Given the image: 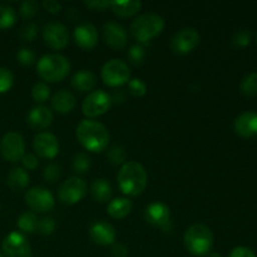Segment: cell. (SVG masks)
Masks as SVG:
<instances>
[{
	"label": "cell",
	"mask_w": 257,
	"mask_h": 257,
	"mask_svg": "<svg viewBox=\"0 0 257 257\" xmlns=\"http://www.w3.org/2000/svg\"><path fill=\"white\" fill-rule=\"evenodd\" d=\"M147 172L141 163L130 161L122 165L117 175L118 187L124 195L140 196L147 187Z\"/></svg>",
	"instance_id": "1"
},
{
	"label": "cell",
	"mask_w": 257,
	"mask_h": 257,
	"mask_svg": "<svg viewBox=\"0 0 257 257\" xmlns=\"http://www.w3.org/2000/svg\"><path fill=\"white\" fill-rule=\"evenodd\" d=\"M77 138L80 145L93 153L102 152L109 143V133L102 123L84 119L77 125Z\"/></svg>",
	"instance_id": "2"
},
{
	"label": "cell",
	"mask_w": 257,
	"mask_h": 257,
	"mask_svg": "<svg viewBox=\"0 0 257 257\" xmlns=\"http://www.w3.org/2000/svg\"><path fill=\"white\" fill-rule=\"evenodd\" d=\"M37 72L45 82L57 83L64 79L70 72V63L62 54H45L38 60Z\"/></svg>",
	"instance_id": "3"
},
{
	"label": "cell",
	"mask_w": 257,
	"mask_h": 257,
	"mask_svg": "<svg viewBox=\"0 0 257 257\" xmlns=\"http://www.w3.org/2000/svg\"><path fill=\"white\" fill-rule=\"evenodd\" d=\"M183 243L191 255L206 256L213 246V235L206 225L195 223L186 230Z\"/></svg>",
	"instance_id": "4"
},
{
	"label": "cell",
	"mask_w": 257,
	"mask_h": 257,
	"mask_svg": "<svg viewBox=\"0 0 257 257\" xmlns=\"http://www.w3.org/2000/svg\"><path fill=\"white\" fill-rule=\"evenodd\" d=\"M163 29H165V20L161 15L155 13L138 15L131 24V33L141 44L150 42L152 38L161 34Z\"/></svg>",
	"instance_id": "5"
},
{
	"label": "cell",
	"mask_w": 257,
	"mask_h": 257,
	"mask_svg": "<svg viewBox=\"0 0 257 257\" xmlns=\"http://www.w3.org/2000/svg\"><path fill=\"white\" fill-rule=\"evenodd\" d=\"M102 80L108 87H119L131 80V70L127 63L120 59H110L100 70Z\"/></svg>",
	"instance_id": "6"
},
{
	"label": "cell",
	"mask_w": 257,
	"mask_h": 257,
	"mask_svg": "<svg viewBox=\"0 0 257 257\" xmlns=\"http://www.w3.org/2000/svg\"><path fill=\"white\" fill-rule=\"evenodd\" d=\"M110 105H112L110 95L108 93H105L104 90L98 89L90 92L84 98V100L82 103V110L83 114L87 115L89 119H92V118L99 117V115L108 112Z\"/></svg>",
	"instance_id": "7"
},
{
	"label": "cell",
	"mask_w": 257,
	"mask_h": 257,
	"mask_svg": "<svg viewBox=\"0 0 257 257\" xmlns=\"http://www.w3.org/2000/svg\"><path fill=\"white\" fill-rule=\"evenodd\" d=\"M87 195V183L82 178L73 176L65 180L58 190V197L64 205H75Z\"/></svg>",
	"instance_id": "8"
},
{
	"label": "cell",
	"mask_w": 257,
	"mask_h": 257,
	"mask_svg": "<svg viewBox=\"0 0 257 257\" xmlns=\"http://www.w3.org/2000/svg\"><path fill=\"white\" fill-rule=\"evenodd\" d=\"M24 198L28 207L39 213L49 212L55 206L54 196L48 188L44 187H32L27 191Z\"/></svg>",
	"instance_id": "9"
},
{
	"label": "cell",
	"mask_w": 257,
	"mask_h": 257,
	"mask_svg": "<svg viewBox=\"0 0 257 257\" xmlns=\"http://www.w3.org/2000/svg\"><path fill=\"white\" fill-rule=\"evenodd\" d=\"M200 42L201 35L195 28H183L173 35L170 47L177 54H188L198 47Z\"/></svg>",
	"instance_id": "10"
},
{
	"label": "cell",
	"mask_w": 257,
	"mask_h": 257,
	"mask_svg": "<svg viewBox=\"0 0 257 257\" xmlns=\"http://www.w3.org/2000/svg\"><path fill=\"white\" fill-rule=\"evenodd\" d=\"M5 257H32V246L23 233L10 232L2 242Z\"/></svg>",
	"instance_id": "11"
},
{
	"label": "cell",
	"mask_w": 257,
	"mask_h": 257,
	"mask_svg": "<svg viewBox=\"0 0 257 257\" xmlns=\"http://www.w3.org/2000/svg\"><path fill=\"white\" fill-rule=\"evenodd\" d=\"M25 143L22 135L17 132L5 133L4 137L0 141V153L3 157L9 162H18L22 161L25 155Z\"/></svg>",
	"instance_id": "12"
},
{
	"label": "cell",
	"mask_w": 257,
	"mask_h": 257,
	"mask_svg": "<svg viewBox=\"0 0 257 257\" xmlns=\"http://www.w3.org/2000/svg\"><path fill=\"white\" fill-rule=\"evenodd\" d=\"M43 38L45 44L52 49H64L69 43V34L68 30L62 23L52 22L44 25L43 29Z\"/></svg>",
	"instance_id": "13"
},
{
	"label": "cell",
	"mask_w": 257,
	"mask_h": 257,
	"mask_svg": "<svg viewBox=\"0 0 257 257\" xmlns=\"http://www.w3.org/2000/svg\"><path fill=\"white\" fill-rule=\"evenodd\" d=\"M145 218L148 223L162 228L163 231H171L172 221H171V211L167 205L162 202H153L146 207Z\"/></svg>",
	"instance_id": "14"
},
{
	"label": "cell",
	"mask_w": 257,
	"mask_h": 257,
	"mask_svg": "<svg viewBox=\"0 0 257 257\" xmlns=\"http://www.w3.org/2000/svg\"><path fill=\"white\" fill-rule=\"evenodd\" d=\"M34 151L38 156L52 160L59 153V142L53 133L40 132L34 137Z\"/></svg>",
	"instance_id": "15"
},
{
	"label": "cell",
	"mask_w": 257,
	"mask_h": 257,
	"mask_svg": "<svg viewBox=\"0 0 257 257\" xmlns=\"http://www.w3.org/2000/svg\"><path fill=\"white\" fill-rule=\"evenodd\" d=\"M103 38H104L105 44L115 50L123 49L128 42L127 32L124 28L114 22L105 23L103 27Z\"/></svg>",
	"instance_id": "16"
},
{
	"label": "cell",
	"mask_w": 257,
	"mask_h": 257,
	"mask_svg": "<svg viewBox=\"0 0 257 257\" xmlns=\"http://www.w3.org/2000/svg\"><path fill=\"white\" fill-rule=\"evenodd\" d=\"M233 128L235 132L243 138L257 137V113L251 110L241 113L236 117Z\"/></svg>",
	"instance_id": "17"
},
{
	"label": "cell",
	"mask_w": 257,
	"mask_h": 257,
	"mask_svg": "<svg viewBox=\"0 0 257 257\" xmlns=\"http://www.w3.org/2000/svg\"><path fill=\"white\" fill-rule=\"evenodd\" d=\"M74 40L83 49H93L98 44V30L90 23H82L74 29Z\"/></svg>",
	"instance_id": "18"
},
{
	"label": "cell",
	"mask_w": 257,
	"mask_h": 257,
	"mask_svg": "<svg viewBox=\"0 0 257 257\" xmlns=\"http://www.w3.org/2000/svg\"><path fill=\"white\" fill-rule=\"evenodd\" d=\"M90 238L99 246L113 245L115 241V230L110 223L99 221L92 225L89 230Z\"/></svg>",
	"instance_id": "19"
},
{
	"label": "cell",
	"mask_w": 257,
	"mask_h": 257,
	"mask_svg": "<svg viewBox=\"0 0 257 257\" xmlns=\"http://www.w3.org/2000/svg\"><path fill=\"white\" fill-rule=\"evenodd\" d=\"M28 123L32 128L38 131L45 130L49 127L53 122V113L45 105H37L29 110L27 117Z\"/></svg>",
	"instance_id": "20"
},
{
	"label": "cell",
	"mask_w": 257,
	"mask_h": 257,
	"mask_svg": "<svg viewBox=\"0 0 257 257\" xmlns=\"http://www.w3.org/2000/svg\"><path fill=\"white\" fill-rule=\"evenodd\" d=\"M75 102H77V99H75L74 95L64 89L58 90L52 97L53 109L58 113H62V114L72 112L75 107Z\"/></svg>",
	"instance_id": "21"
},
{
	"label": "cell",
	"mask_w": 257,
	"mask_h": 257,
	"mask_svg": "<svg viewBox=\"0 0 257 257\" xmlns=\"http://www.w3.org/2000/svg\"><path fill=\"white\" fill-rule=\"evenodd\" d=\"M109 8L118 17L130 18L140 12L142 4H141V2H137V0H124V2L114 0V2H110Z\"/></svg>",
	"instance_id": "22"
},
{
	"label": "cell",
	"mask_w": 257,
	"mask_h": 257,
	"mask_svg": "<svg viewBox=\"0 0 257 257\" xmlns=\"http://www.w3.org/2000/svg\"><path fill=\"white\" fill-rule=\"evenodd\" d=\"M30 177L27 171L22 167H14L8 173L7 183L13 191H22L28 187Z\"/></svg>",
	"instance_id": "23"
},
{
	"label": "cell",
	"mask_w": 257,
	"mask_h": 257,
	"mask_svg": "<svg viewBox=\"0 0 257 257\" xmlns=\"http://www.w3.org/2000/svg\"><path fill=\"white\" fill-rule=\"evenodd\" d=\"M132 202L128 198H114L108 203L107 212L110 217L119 220V218H124L125 216L130 215L132 211Z\"/></svg>",
	"instance_id": "24"
},
{
	"label": "cell",
	"mask_w": 257,
	"mask_h": 257,
	"mask_svg": "<svg viewBox=\"0 0 257 257\" xmlns=\"http://www.w3.org/2000/svg\"><path fill=\"white\" fill-rule=\"evenodd\" d=\"M90 193L98 202H107L112 197V186L105 178H97L90 186Z\"/></svg>",
	"instance_id": "25"
},
{
	"label": "cell",
	"mask_w": 257,
	"mask_h": 257,
	"mask_svg": "<svg viewBox=\"0 0 257 257\" xmlns=\"http://www.w3.org/2000/svg\"><path fill=\"white\" fill-rule=\"evenodd\" d=\"M72 85L79 92H90L95 87V77L89 70H79L72 78Z\"/></svg>",
	"instance_id": "26"
},
{
	"label": "cell",
	"mask_w": 257,
	"mask_h": 257,
	"mask_svg": "<svg viewBox=\"0 0 257 257\" xmlns=\"http://www.w3.org/2000/svg\"><path fill=\"white\" fill-rule=\"evenodd\" d=\"M38 221L39 220H38L34 213L24 212L19 216V218L17 221V225L19 227V230H22L23 232L34 233L37 232Z\"/></svg>",
	"instance_id": "27"
},
{
	"label": "cell",
	"mask_w": 257,
	"mask_h": 257,
	"mask_svg": "<svg viewBox=\"0 0 257 257\" xmlns=\"http://www.w3.org/2000/svg\"><path fill=\"white\" fill-rule=\"evenodd\" d=\"M240 90L245 97H257V73H250L242 78Z\"/></svg>",
	"instance_id": "28"
},
{
	"label": "cell",
	"mask_w": 257,
	"mask_h": 257,
	"mask_svg": "<svg viewBox=\"0 0 257 257\" xmlns=\"http://www.w3.org/2000/svg\"><path fill=\"white\" fill-rule=\"evenodd\" d=\"M17 22V13L14 8L0 5V29H8Z\"/></svg>",
	"instance_id": "29"
},
{
	"label": "cell",
	"mask_w": 257,
	"mask_h": 257,
	"mask_svg": "<svg viewBox=\"0 0 257 257\" xmlns=\"http://www.w3.org/2000/svg\"><path fill=\"white\" fill-rule=\"evenodd\" d=\"M90 166H92L90 158L88 157L85 153H77V155L73 157V172L78 173V175H83V173L88 172V171L90 170Z\"/></svg>",
	"instance_id": "30"
},
{
	"label": "cell",
	"mask_w": 257,
	"mask_h": 257,
	"mask_svg": "<svg viewBox=\"0 0 257 257\" xmlns=\"http://www.w3.org/2000/svg\"><path fill=\"white\" fill-rule=\"evenodd\" d=\"M32 97L37 103H44L50 97V88L47 83L38 82L35 83L32 89Z\"/></svg>",
	"instance_id": "31"
},
{
	"label": "cell",
	"mask_w": 257,
	"mask_h": 257,
	"mask_svg": "<svg viewBox=\"0 0 257 257\" xmlns=\"http://www.w3.org/2000/svg\"><path fill=\"white\" fill-rule=\"evenodd\" d=\"M125 157H127V153L122 146L114 145L107 151V160L113 165H122V163L124 165Z\"/></svg>",
	"instance_id": "32"
},
{
	"label": "cell",
	"mask_w": 257,
	"mask_h": 257,
	"mask_svg": "<svg viewBox=\"0 0 257 257\" xmlns=\"http://www.w3.org/2000/svg\"><path fill=\"white\" fill-rule=\"evenodd\" d=\"M127 58L130 62L135 65L142 64V62L146 58V49L143 48L142 44H136L130 48L127 53Z\"/></svg>",
	"instance_id": "33"
},
{
	"label": "cell",
	"mask_w": 257,
	"mask_h": 257,
	"mask_svg": "<svg viewBox=\"0 0 257 257\" xmlns=\"http://www.w3.org/2000/svg\"><path fill=\"white\" fill-rule=\"evenodd\" d=\"M14 84V74L5 67H0V93H5Z\"/></svg>",
	"instance_id": "34"
},
{
	"label": "cell",
	"mask_w": 257,
	"mask_h": 257,
	"mask_svg": "<svg viewBox=\"0 0 257 257\" xmlns=\"http://www.w3.org/2000/svg\"><path fill=\"white\" fill-rule=\"evenodd\" d=\"M251 42V33L247 29H240L233 34L231 43L236 48H245L250 44Z\"/></svg>",
	"instance_id": "35"
},
{
	"label": "cell",
	"mask_w": 257,
	"mask_h": 257,
	"mask_svg": "<svg viewBox=\"0 0 257 257\" xmlns=\"http://www.w3.org/2000/svg\"><path fill=\"white\" fill-rule=\"evenodd\" d=\"M128 92L135 97H143L147 93V85L140 78H135L128 82Z\"/></svg>",
	"instance_id": "36"
},
{
	"label": "cell",
	"mask_w": 257,
	"mask_h": 257,
	"mask_svg": "<svg viewBox=\"0 0 257 257\" xmlns=\"http://www.w3.org/2000/svg\"><path fill=\"white\" fill-rule=\"evenodd\" d=\"M55 221L53 217H43L38 221V228L37 232H39L40 235L49 236L54 232L55 230Z\"/></svg>",
	"instance_id": "37"
},
{
	"label": "cell",
	"mask_w": 257,
	"mask_h": 257,
	"mask_svg": "<svg viewBox=\"0 0 257 257\" xmlns=\"http://www.w3.org/2000/svg\"><path fill=\"white\" fill-rule=\"evenodd\" d=\"M43 176H44L45 181L47 182H57L58 180L62 176V167L55 163H52V165H48L47 167L44 168V172H43Z\"/></svg>",
	"instance_id": "38"
},
{
	"label": "cell",
	"mask_w": 257,
	"mask_h": 257,
	"mask_svg": "<svg viewBox=\"0 0 257 257\" xmlns=\"http://www.w3.org/2000/svg\"><path fill=\"white\" fill-rule=\"evenodd\" d=\"M39 9V4L35 0H25L20 4V14L23 18H33Z\"/></svg>",
	"instance_id": "39"
},
{
	"label": "cell",
	"mask_w": 257,
	"mask_h": 257,
	"mask_svg": "<svg viewBox=\"0 0 257 257\" xmlns=\"http://www.w3.org/2000/svg\"><path fill=\"white\" fill-rule=\"evenodd\" d=\"M17 60L22 65H32L35 63V53L29 48H22L17 53Z\"/></svg>",
	"instance_id": "40"
},
{
	"label": "cell",
	"mask_w": 257,
	"mask_h": 257,
	"mask_svg": "<svg viewBox=\"0 0 257 257\" xmlns=\"http://www.w3.org/2000/svg\"><path fill=\"white\" fill-rule=\"evenodd\" d=\"M38 34V27L35 23H27L20 30V38L24 42H32L35 39Z\"/></svg>",
	"instance_id": "41"
},
{
	"label": "cell",
	"mask_w": 257,
	"mask_h": 257,
	"mask_svg": "<svg viewBox=\"0 0 257 257\" xmlns=\"http://www.w3.org/2000/svg\"><path fill=\"white\" fill-rule=\"evenodd\" d=\"M23 166H24L27 170H35V168L39 166V161H38V157L33 153H27V155L23 156L22 158Z\"/></svg>",
	"instance_id": "42"
},
{
	"label": "cell",
	"mask_w": 257,
	"mask_h": 257,
	"mask_svg": "<svg viewBox=\"0 0 257 257\" xmlns=\"http://www.w3.org/2000/svg\"><path fill=\"white\" fill-rule=\"evenodd\" d=\"M228 257H256L255 252L246 246H237L230 252Z\"/></svg>",
	"instance_id": "43"
},
{
	"label": "cell",
	"mask_w": 257,
	"mask_h": 257,
	"mask_svg": "<svg viewBox=\"0 0 257 257\" xmlns=\"http://www.w3.org/2000/svg\"><path fill=\"white\" fill-rule=\"evenodd\" d=\"M84 5L92 10H104L110 7V2H107V0H92V2H84Z\"/></svg>",
	"instance_id": "44"
},
{
	"label": "cell",
	"mask_w": 257,
	"mask_h": 257,
	"mask_svg": "<svg viewBox=\"0 0 257 257\" xmlns=\"http://www.w3.org/2000/svg\"><path fill=\"white\" fill-rule=\"evenodd\" d=\"M110 253H112L113 257H127L128 248L123 243L114 242L112 246V250H110Z\"/></svg>",
	"instance_id": "45"
},
{
	"label": "cell",
	"mask_w": 257,
	"mask_h": 257,
	"mask_svg": "<svg viewBox=\"0 0 257 257\" xmlns=\"http://www.w3.org/2000/svg\"><path fill=\"white\" fill-rule=\"evenodd\" d=\"M43 7L47 12L52 13V14H55V13H59L60 9H62V4L57 0H44L43 3Z\"/></svg>",
	"instance_id": "46"
},
{
	"label": "cell",
	"mask_w": 257,
	"mask_h": 257,
	"mask_svg": "<svg viewBox=\"0 0 257 257\" xmlns=\"http://www.w3.org/2000/svg\"><path fill=\"white\" fill-rule=\"evenodd\" d=\"M110 99H112V103H122L124 100V93L118 92L114 93L113 95H110Z\"/></svg>",
	"instance_id": "47"
},
{
	"label": "cell",
	"mask_w": 257,
	"mask_h": 257,
	"mask_svg": "<svg viewBox=\"0 0 257 257\" xmlns=\"http://www.w3.org/2000/svg\"><path fill=\"white\" fill-rule=\"evenodd\" d=\"M207 257H222V256H221L220 253H217V252H211V253H208Z\"/></svg>",
	"instance_id": "48"
},
{
	"label": "cell",
	"mask_w": 257,
	"mask_h": 257,
	"mask_svg": "<svg viewBox=\"0 0 257 257\" xmlns=\"http://www.w3.org/2000/svg\"><path fill=\"white\" fill-rule=\"evenodd\" d=\"M0 257H5V256H4V255H3V253H2V252H0Z\"/></svg>",
	"instance_id": "49"
},
{
	"label": "cell",
	"mask_w": 257,
	"mask_h": 257,
	"mask_svg": "<svg viewBox=\"0 0 257 257\" xmlns=\"http://www.w3.org/2000/svg\"><path fill=\"white\" fill-rule=\"evenodd\" d=\"M256 43H257V35H256Z\"/></svg>",
	"instance_id": "50"
}]
</instances>
